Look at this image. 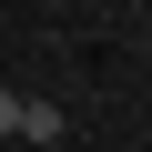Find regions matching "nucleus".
<instances>
[{"label":"nucleus","instance_id":"1","mask_svg":"<svg viewBox=\"0 0 152 152\" xmlns=\"http://www.w3.org/2000/svg\"><path fill=\"white\" fill-rule=\"evenodd\" d=\"M10 132H20V142H41V152H51V142H61V132H71V122H61V102H20V122H10Z\"/></svg>","mask_w":152,"mask_h":152},{"label":"nucleus","instance_id":"2","mask_svg":"<svg viewBox=\"0 0 152 152\" xmlns=\"http://www.w3.org/2000/svg\"><path fill=\"white\" fill-rule=\"evenodd\" d=\"M10 122H20V91H0V132H10Z\"/></svg>","mask_w":152,"mask_h":152}]
</instances>
